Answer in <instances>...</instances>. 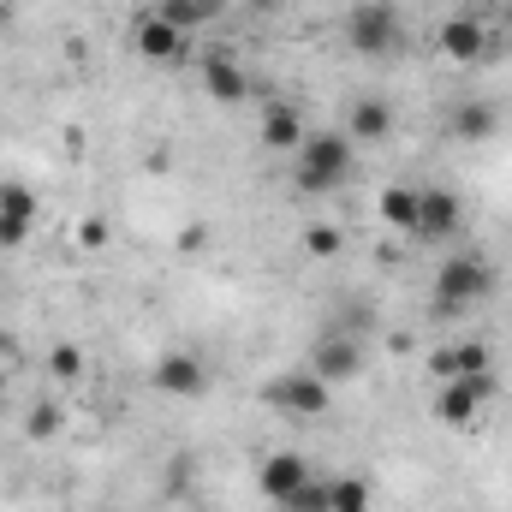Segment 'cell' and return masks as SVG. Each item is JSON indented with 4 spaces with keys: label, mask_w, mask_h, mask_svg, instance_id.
<instances>
[{
    "label": "cell",
    "mask_w": 512,
    "mask_h": 512,
    "mask_svg": "<svg viewBox=\"0 0 512 512\" xmlns=\"http://www.w3.org/2000/svg\"><path fill=\"white\" fill-rule=\"evenodd\" d=\"M131 42H137V54H143L149 66H173V60L185 54V36H179L173 24H161L155 12H143V18H137V30H131Z\"/></svg>",
    "instance_id": "7c38bea8"
},
{
    "label": "cell",
    "mask_w": 512,
    "mask_h": 512,
    "mask_svg": "<svg viewBox=\"0 0 512 512\" xmlns=\"http://www.w3.org/2000/svg\"><path fill=\"white\" fill-rule=\"evenodd\" d=\"M495 393H501L495 370H483V376H453V382H441L435 417H441V423H477V417H483V405H489Z\"/></svg>",
    "instance_id": "5b68a950"
},
{
    "label": "cell",
    "mask_w": 512,
    "mask_h": 512,
    "mask_svg": "<svg viewBox=\"0 0 512 512\" xmlns=\"http://www.w3.org/2000/svg\"><path fill=\"white\" fill-rule=\"evenodd\" d=\"M262 399L280 417H322L334 405V387L322 382L316 370H286V376H274V382L262 387Z\"/></svg>",
    "instance_id": "277c9868"
},
{
    "label": "cell",
    "mask_w": 512,
    "mask_h": 512,
    "mask_svg": "<svg viewBox=\"0 0 512 512\" xmlns=\"http://www.w3.org/2000/svg\"><path fill=\"white\" fill-rule=\"evenodd\" d=\"M203 6H209V18H215V12H221V6H227V0H203Z\"/></svg>",
    "instance_id": "4316f807"
},
{
    "label": "cell",
    "mask_w": 512,
    "mask_h": 512,
    "mask_svg": "<svg viewBox=\"0 0 512 512\" xmlns=\"http://www.w3.org/2000/svg\"><path fill=\"white\" fill-rule=\"evenodd\" d=\"M197 66H203V90H209L215 102H245V96H251V78H245V66H239L227 48H209Z\"/></svg>",
    "instance_id": "8fae6325"
},
{
    "label": "cell",
    "mask_w": 512,
    "mask_h": 512,
    "mask_svg": "<svg viewBox=\"0 0 512 512\" xmlns=\"http://www.w3.org/2000/svg\"><path fill=\"white\" fill-rule=\"evenodd\" d=\"M36 227V191L18 179H0V251H18Z\"/></svg>",
    "instance_id": "9c48e42d"
},
{
    "label": "cell",
    "mask_w": 512,
    "mask_h": 512,
    "mask_svg": "<svg viewBox=\"0 0 512 512\" xmlns=\"http://www.w3.org/2000/svg\"><path fill=\"white\" fill-rule=\"evenodd\" d=\"M60 423H66V405H60V399H48V405H36V411H30V435H36V441H42V435H54Z\"/></svg>",
    "instance_id": "603a6c76"
},
{
    "label": "cell",
    "mask_w": 512,
    "mask_h": 512,
    "mask_svg": "<svg viewBox=\"0 0 512 512\" xmlns=\"http://www.w3.org/2000/svg\"><path fill=\"white\" fill-rule=\"evenodd\" d=\"M417 197H423V191H411V185H387L382 191V221L399 227V233H417Z\"/></svg>",
    "instance_id": "e0dca14e"
},
{
    "label": "cell",
    "mask_w": 512,
    "mask_h": 512,
    "mask_svg": "<svg viewBox=\"0 0 512 512\" xmlns=\"http://www.w3.org/2000/svg\"><path fill=\"white\" fill-rule=\"evenodd\" d=\"M441 54L447 60H459V66H471V60H483V54H495V36H489V24L477 18V12H453L447 24H441Z\"/></svg>",
    "instance_id": "ba28073f"
},
{
    "label": "cell",
    "mask_w": 512,
    "mask_h": 512,
    "mask_svg": "<svg viewBox=\"0 0 512 512\" xmlns=\"http://www.w3.org/2000/svg\"><path fill=\"white\" fill-rule=\"evenodd\" d=\"M429 370H435L441 382H453V376H483V370H489V346H477V340L447 346V352H435V358H429Z\"/></svg>",
    "instance_id": "2e32d148"
},
{
    "label": "cell",
    "mask_w": 512,
    "mask_h": 512,
    "mask_svg": "<svg viewBox=\"0 0 512 512\" xmlns=\"http://www.w3.org/2000/svg\"><path fill=\"white\" fill-rule=\"evenodd\" d=\"M280 512H328V483H316V477H310V483H304V489H298Z\"/></svg>",
    "instance_id": "7402d4cb"
},
{
    "label": "cell",
    "mask_w": 512,
    "mask_h": 512,
    "mask_svg": "<svg viewBox=\"0 0 512 512\" xmlns=\"http://www.w3.org/2000/svg\"><path fill=\"white\" fill-rule=\"evenodd\" d=\"M310 483V465H304V453H268L262 465H256V489L274 501V507H286L298 489Z\"/></svg>",
    "instance_id": "30bf717a"
},
{
    "label": "cell",
    "mask_w": 512,
    "mask_h": 512,
    "mask_svg": "<svg viewBox=\"0 0 512 512\" xmlns=\"http://www.w3.org/2000/svg\"><path fill=\"white\" fill-rule=\"evenodd\" d=\"M304 137H310V131H304V114H298V108H286V102L262 108V143H268V149L292 155V149H298Z\"/></svg>",
    "instance_id": "5bb4252c"
},
{
    "label": "cell",
    "mask_w": 512,
    "mask_h": 512,
    "mask_svg": "<svg viewBox=\"0 0 512 512\" xmlns=\"http://www.w3.org/2000/svg\"><path fill=\"white\" fill-rule=\"evenodd\" d=\"M340 36H346V48L352 54H393L399 42H405V24H399V6L393 0H358L352 12H346V24H340Z\"/></svg>",
    "instance_id": "3957f363"
},
{
    "label": "cell",
    "mask_w": 512,
    "mask_h": 512,
    "mask_svg": "<svg viewBox=\"0 0 512 512\" xmlns=\"http://www.w3.org/2000/svg\"><path fill=\"white\" fill-rule=\"evenodd\" d=\"M304 256H340V233L334 227H304Z\"/></svg>",
    "instance_id": "cb8c5ba5"
},
{
    "label": "cell",
    "mask_w": 512,
    "mask_h": 512,
    "mask_svg": "<svg viewBox=\"0 0 512 512\" xmlns=\"http://www.w3.org/2000/svg\"><path fill=\"white\" fill-rule=\"evenodd\" d=\"M0 30H6V6H0Z\"/></svg>",
    "instance_id": "f1b7e54d"
},
{
    "label": "cell",
    "mask_w": 512,
    "mask_h": 512,
    "mask_svg": "<svg viewBox=\"0 0 512 512\" xmlns=\"http://www.w3.org/2000/svg\"><path fill=\"white\" fill-rule=\"evenodd\" d=\"M501 24H507V30H512V0H507V6H501Z\"/></svg>",
    "instance_id": "484cf974"
},
{
    "label": "cell",
    "mask_w": 512,
    "mask_h": 512,
    "mask_svg": "<svg viewBox=\"0 0 512 512\" xmlns=\"http://www.w3.org/2000/svg\"><path fill=\"white\" fill-rule=\"evenodd\" d=\"M0 405H6V382H0Z\"/></svg>",
    "instance_id": "f546056e"
},
{
    "label": "cell",
    "mask_w": 512,
    "mask_h": 512,
    "mask_svg": "<svg viewBox=\"0 0 512 512\" xmlns=\"http://www.w3.org/2000/svg\"><path fill=\"white\" fill-rule=\"evenodd\" d=\"M495 286H501V274H495V262H489V256L459 251V256H447V262L435 268L429 310H435V316H471L477 304H489V298H495Z\"/></svg>",
    "instance_id": "6da1fadb"
},
{
    "label": "cell",
    "mask_w": 512,
    "mask_h": 512,
    "mask_svg": "<svg viewBox=\"0 0 512 512\" xmlns=\"http://www.w3.org/2000/svg\"><path fill=\"white\" fill-rule=\"evenodd\" d=\"M352 179V137L346 131H310L298 149H292V185L304 197H322V191H340Z\"/></svg>",
    "instance_id": "7a4b0ae2"
},
{
    "label": "cell",
    "mask_w": 512,
    "mask_h": 512,
    "mask_svg": "<svg viewBox=\"0 0 512 512\" xmlns=\"http://www.w3.org/2000/svg\"><path fill=\"white\" fill-rule=\"evenodd\" d=\"M149 12H155L161 24H173L179 36H191L197 24H209V6H203V0H155Z\"/></svg>",
    "instance_id": "ac0fdd59"
},
{
    "label": "cell",
    "mask_w": 512,
    "mask_h": 512,
    "mask_svg": "<svg viewBox=\"0 0 512 512\" xmlns=\"http://www.w3.org/2000/svg\"><path fill=\"white\" fill-rule=\"evenodd\" d=\"M459 227V197L453 191H423L417 197V239H447Z\"/></svg>",
    "instance_id": "4fadbf2b"
},
{
    "label": "cell",
    "mask_w": 512,
    "mask_h": 512,
    "mask_svg": "<svg viewBox=\"0 0 512 512\" xmlns=\"http://www.w3.org/2000/svg\"><path fill=\"white\" fill-rule=\"evenodd\" d=\"M149 382L161 387V399H203L209 393V364L197 352H161Z\"/></svg>",
    "instance_id": "8992f818"
},
{
    "label": "cell",
    "mask_w": 512,
    "mask_h": 512,
    "mask_svg": "<svg viewBox=\"0 0 512 512\" xmlns=\"http://www.w3.org/2000/svg\"><path fill=\"white\" fill-rule=\"evenodd\" d=\"M48 370H54V382H78L84 376V352L78 346H54L48 352Z\"/></svg>",
    "instance_id": "44dd1931"
},
{
    "label": "cell",
    "mask_w": 512,
    "mask_h": 512,
    "mask_svg": "<svg viewBox=\"0 0 512 512\" xmlns=\"http://www.w3.org/2000/svg\"><path fill=\"white\" fill-rule=\"evenodd\" d=\"M447 126H453V137H465V143H483V137H495V108L489 102H465Z\"/></svg>",
    "instance_id": "d6986e66"
},
{
    "label": "cell",
    "mask_w": 512,
    "mask_h": 512,
    "mask_svg": "<svg viewBox=\"0 0 512 512\" xmlns=\"http://www.w3.org/2000/svg\"><path fill=\"white\" fill-rule=\"evenodd\" d=\"M328 512H370V483H364V477L328 483Z\"/></svg>",
    "instance_id": "ffe728a7"
},
{
    "label": "cell",
    "mask_w": 512,
    "mask_h": 512,
    "mask_svg": "<svg viewBox=\"0 0 512 512\" xmlns=\"http://www.w3.org/2000/svg\"><path fill=\"white\" fill-rule=\"evenodd\" d=\"M364 364H370V352H364V340H358V334H328V340L316 346V358H310V370H316L328 387L358 382V376H364Z\"/></svg>",
    "instance_id": "52a82bcc"
},
{
    "label": "cell",
    "mask_w": 512,
    "mask_h": 512,
    "mask_svg": "<svg viewBox=\"0 0 512 512\" xmlns=\"http://www.w3.org/2000/svg\"><path fill=\"white\" fill-rule=\"evenodd\" d=\"M387 131H393V108H387L382 96L352 102V120H346V137H352V143H382Z\"/></svg>",
    "instance_id": "9a60e30c"
},
{
    "label": "cell",
    "mask_w": 512,
    "mask_h": 512,
    "mask_svg": "<svg viewBox=\"0 0 512 512\" xmlns=\"http://www.w3.org/2000/svg\"><path fill=\"white\" fill-rule=\"evenodd\" d=\"M280 6H286V0H251V12H256V18H262V12H280Z\"/></svg>",
    "instance_id": "d4e9b609"
},
{
    "label": "cell",
    "mask_w": 512,
    "mask_h": 512,
    "mask_svg": "<svg viewBox=\"0 0 512 512\" xmlns=\"http://www.w3.org/2000/svg\"><path fill=\"white\" fill-rule=\"evenodd\" d=\"M6 352H12V340H6V334H0V364H6Z\"/></svg>",
    "instance_id": "83f0119b"
}]
</instances>
